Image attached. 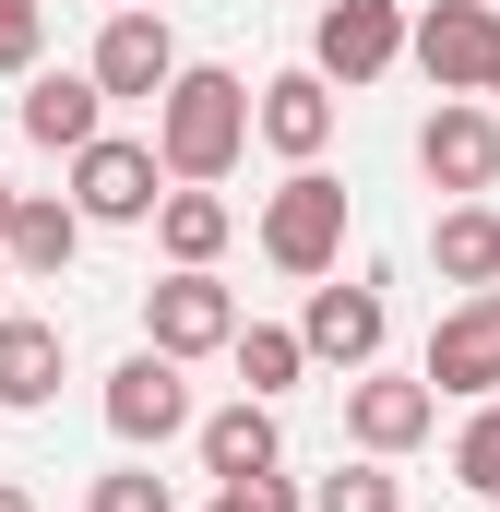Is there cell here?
<instances>
[{"label": "cell", "mask_w": 500, "mask_h": 512, "mask_svg": "<svg viewBox=\"0 0 500 512\" xmlns=\"http://www.w3.org/2000/svg\"><path fill=\"white\" fill-rule=\"evenodd\" d=\"M84 512H179V501H167L155 465H120V477H96V501H84Z\"/></svg>", "instance_id": "cell-23"}, {"label": "cell", "mask_w": 500, "mask_h": 512, "mask_svg": "<svg viewBox=\"0 0 500 512\" xmlns=\"http://www.w3.org/2000/svg\"><path fill=\"white\" fill-rule=\"evenodd\" d=\"M72 215L84 227H131V215H155V143H72Z\"/></svg>", "instance_id": "cell-6"}, {"label": "cell", "mask_w": 500, "mask_h": 512, "mask_svg": "<svg viewBox=\"0 0 500 512\" xmlns=\"http://www.w3.org/2000/svg\"><path fill=\"white\" fill-rule=\"evenodd\" d=\"M417 167H429L441 191H489V179H500V120H489V108H429Z\"/></svg>", "instance_id": "cell-9"}, {"label": "cell", "mask_w": 500, "mask_h": 512, "mask_svg": "<svg viewBox=\"0 0 500 512\" xmlns=\"http://www.w3.org/2000/svg\"><path fill=\"white\" fill-rule=\"evenodd\" d=\"M108 429L120 441H167V429H191V382H179V358H120L108 370Z\"/></svg>", "instance_id": "cell-8"}, {"label": "cell", "mask_w": 500, "mask_h": 512, "mask_svg": "<svg viewBox=\"0 0 500 512\" xmlns=\"http://www.w3.org/2000/svg\"><path fill=\"white\" fill-rule=\"evenodd\" d=\"M0 227H12V179H0Z\"/></svg>", "instance_id": "cell-27"}, {"label": "cell", "mask_w": 500, "mask_h": 512, "mask_svg": "<svg viewBox=\"0 0 500 512\" xmlns=\"http://www.w3.org/2000/svg\"><path fill=\"white\" fill-rule=\"evenodd\" d=\"M250 131H262L274 155H322V143H334V84H322V72H274V84L250 96Z\"/></svg>", "instance_id": "cell-12"}, {"label": "cell", "mask_w": 500, "mask_h": 512, "mask_svg": "<svg viewBox=\"0 0 500 512\" xmlns=\"http://www.w3.org/2000/svg\"><path fill=\"white\" fill-rule=\"evenodd\" d=\"M500 60V0H429L417 12V72L441 84V96H477Z\"/></svg>", "instance_id": "cell-3"}, {"label": "cell", "mask_w": 500, "mask_h": 512, "mask_svg": "<svg viewBox=\"0 0 500 512\" xmlns=\"http://www.w3.org/2000/svg\"><path fill=\"white\" fill-rule=\"evenodd\" d=\"M429 417H441V393H429V382H358V393H346V429H358L370 453H417Z\"/></svg>", "instance_id": "cell-13"}, {"label": "cell", "mask_w": 500, "mask_h": 512, "mask_svg": "<svg viewBox=\"0 0 500 512\" xmlns=\"http://www.w3.org/2000/svg\"><path fill=\"white\" fill-rule=\"evenodd\" d=\"M393 48H405V12H393V0H334L322 36H310L322 84H370V72H393Z\"/></svg>", "instance_id": "cell-7"}, {"label": "cell", "mask_w": 500, "mask_h": 512, "mask_svg": "<svg viewBox=\"0 0 500 512\" xmlns=\"http://www.w3.org/2000/svg\"><path fill=\"white\" fill-rule=\"evenodd\" d=\"M120 12H131V0H120Z\"/></svg>", "instance_id": "cell-29"}, {"label": "cell", "mask_w": 500, "mask_h": 512, "mask_svg": "<svg viewBox=\"0 0 500 512\" xmlns=\"http://www.w3.org/2000/svg\"><path fill=\"white\" fill-rule=\"evenodd\" d=\"M0 512H36V501H24V489H12V477H0Z\"/></svg>", "instance_id": "cell-26"}, {"label": "cell", "mask_w": 500, "mask_h": 512, "mask_svg": "<svg viewBox=\"0 0 500 512\" xmlns=\"http://www.w3.org/2000/svg\"><path fill=\"white\" fill-rule=\"evenodd\" d=\"M298 346H310V358H334V370H370V358H381V286H310Z\"/></svg>", "instance_id": "cell-10"}, {"label": "cell", "mask_w": 500, "mask_h": 512, "mask_svg": "<svg viewBox=\"0 0 500 512\" xmlns=\"http://www.w3.org/2000/svg\"><path fill=\"white\" fill-rule=\"evenodd\" d=\"M155 239H167V262H215L227 251V203L191 179V191H155Z\"/></svg>", "instance_id": "cell-17"}, {"label": "cell", "mask_w": 500, "mask_h": 512, "mask_svg": "<svg viewBox=\"0 0 500 512\" xmlns=\"http://www.w3.org/2000/svg\"><path fill=\"white\" fill-rule=\"evenodd\" d=\"M429 262H441L453 286H489V274H500V215H489V203H453V215L429 227Z\"/></svg>", "instance_id": "cell-16"}, {"label": "cell", "mask_w": 500, "mask_h": 512, "mask_svg": "<svg viewBox=\"0 0 500 512\" xmlns=\"http://www.w3.org/2000/svg\"><path fill=\"white\" fill-rule=\"evenodd\" d=\"M429 393H500V286H465L453 310H441V334H429Z\"/></svg>", "instance_id": "cell-5"}, {"label": "cell", "mask_w": 500, "mask_h": 512, "mask_svg": "<svg viewBox=\"0 0 500 512\" xmlns=\"http://www.w3.org/2000/svg\"><path fill=\"white\" fill-rule=\"evenodd\" d=\"M215 512H298V489L262 465V477H215Z\"/></svg>", "instance_id": "cell-24"}, {"label": "cell", "mask_w": 500, "mask_h": 512, "mask_svg": "<svg viewBox=\"0 0 500 512\" xmlns=\"http://www.w3.org/2000/svg\"><path fill=\"white\" fill-rule=\"evenodd\" d=\"M60 393V322L0 310V405H48Z\"/></svg>", "instance_id": "cell-15"}, {"label": "cell", "mask_w": 500, "mask_h": 512, "mask_svg": "<svg viewBox=\"0 0 500 512\" xmlns=\"http://www.w3.org/2000/svg\"><path fill=\"white\" fill-rule=\"evenodd\" d=\"M167 72H179V48H167V24L131 0L120 24L96 36V96H167Z\"/></svg>", "instance_id": "cell-11"}, {"label": "cell", "mask_w": 500, "mask_h": 512, "mask_svg": "<svg viewBox=\"0 0 500 512\" xmlns=\"http://www.w3.org/2000/svg\"><path fill=\"white\" fill-rule=\"evenodd\" d=\"M250 143V84L239 72H167V96H155V167L167 179H227Z\"/></svg>", "instance_id": "cell-1"}, {"label": "cell", "mask_w": 500, "mask_h": 512, "mask_svg": "<svg viewBox=\"0 0 500 512\" xmlns=\"http://www.w3.org/2000/svg\"><path fill=\"white\" fill-rule=\"evenodd\" d=\"M489 512H500V501H489Z\"/></svg>", "instance_id": "cell-30"}, {"label": "cell", "mask_w": 500, "mask_h": 512, "mask_svg": "<svg viewBox=\"0 0 500 512\" xmlns=\"http://www.w3.org/2000/svg\"><path fill=\"white\" fill-rule=\"evenodd\" d=\"M227 346H239V382H250V393H286V382H298V358H310V346L274 334V322H239Z\"/></svg>", "instance_id": "cell-20"}, {"label": "cell", "mask_w": 500, "mask_h": 512, "mask_svg": "<svg viewBox=\"0 0 500 512\" xmlns=\"http://www.w3.org/2000/svg\"><path fill=\"white\" fill-rule=\"evenodd\" d=\"M72 239H84V215H72V203H24V191H12V227H0V251L24 262V274H60V262H72Z\"/></svg>", "instance_id": "cell-18"}, {"label": "cell", "mask_w": 500, "mask_h": 512, "mask_svg": "<svg viewBox=\"0 0 500 512\" xmlns=\"http://www.w3.org/2000/svg\"><path fill=\"white\" fill-rule=\"evenodd\" d=\"M96 120H108V96H96V72H36V84H24V131H36L48 155H72V143H96Z\"/></svg>", "instance_id": "cell-14"}, {"label": "cell", "mask_w": 500, "mask_h": 512, "mask_svg": "<svg viewBox=\"0 0 500 512\" xmlns=\"http://www.w3.org/2000/svg\"><path fill=\"white\" fill-rule=\"evenodd\" d=\"M262 251H274V274H334V251H346V179L298 167L262 203Z\"/></svg>", "instance_id": "cell-2"}, {"label": "cell", "mask_w": 500, "mask_h": 512, "mask_svg": "<svg viewBox=\"0 0 500 512\" xmlns=\"http://www.w3.org/2000/svg\"><path fill=\"white\" fill-rule=\"evenodd\" d=\"M453 477H465L477 501H500V405H477V417H465V441H453Z\"/></svg>", "instance_id": "cell-22"}, {"label": "cell", "mask_w": 500, "mask_h": 512, "mask_svg": "<svg viewBox=\"0 0 500 512\" xmlns=\"http://www.w3.org/2000/svg\"><path fill=\"white\" fill-rule=\"evenodd\" d=\"M0 72H36V0H0Z\"/></svg>", "instance_id": "cell-25"}, {"label": "cell", "mask_w": 500, "mask_h": 512, "mask_svg": "<svg viewBox=\"0 0 500 512\" xmlns=\"http://www.w3.org/2000/svg\"><path fill=\"white\" fill-rule=\"evenodd\" d=\"M310 512H405V489H393L381 465H334V477L310 489Z\"/></svg>", "instance_id": "cell-21"}, {"label": "cell", "mask_w": 500, "mask_h": 512, "mask_svg": "<svg viewBox=\"0 0 500 512\" xmlns=\"http://www.w3.org/2000/svg\"><path fill=\"white\" fill-rule=\"evenodd\" d=\"M203 465H215V477H262V465H274V417H262V393L227 405V417H203Z\"/></svg>", "instance_id": "cell-19"}, {"label": "cell", "mask_w": 500, "mask_h": 512, "mask_svg": "<svg viewBox=\"0 0 500 512\" xmlns=\"http://www.w3.org/2000/svg\"><path fill=\"white\" fill-rule=\"evenodd\" d=\"M477 96H500V60H489V84H477Z\"/></svg>", "instance_id": "cell-28"}, {"label": "cell", "mask_w": 500, "mask_h": 512, "mask_svg": "<svg viewBox=\"0 0 500 512\" xmlns=\"http://www.w3.org/2000/svg\"><path fill=\"white\" fill-rule=\"evenodd\" d=\"M143 322H155V358H215V346L239 334V298L215 286V262H179V274L143 298Z\"/></svg>", "instance_id": "cell-4"}]
</instances>
